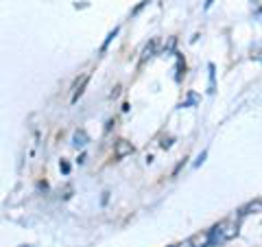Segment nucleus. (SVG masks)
<instances>
[{
  "mask_svg": "<svg viewBox=\"0 0 262 247\" xmlns=\"http://www.w3.org/2000/svg\"><path fill=\"white\" fill-rule=\"evenodd\" d=\"M236 234H238V219H236V217H229V219L219 221L214 228H210V230H208L210 247L223 245V243H227V241H232Z\"/></svg>",
  "mask_w": 262,
  "mask_h": 247,
  "instance_id": "obj_1",
  "label": "nucleus"
},
{
  "mask_svg": "<svg viewBox=\"0 0 262 247\" xmlns=\"http://www.w3.org/2000/svg\"><path fill=\"white\" fill-rule=\"evenodd\" d=\"M127 153H134V147L127 145V140H118V151H116V158H122Z\"/></svg>",
  "mask_w": 262,
  "mask_h": 247,
  "instance_id": "obj_2",
  "label": "nucleus"
},
{
  "mask_svg": "<svg viewBox=\"0 0 262 247\" xmlns=\"http://www.w3.org/2000/svg\"><path fill=\"white\" fill-rule=\"evenodd\" d=\"M251 212H262V201H253V203H249V205H245V208L241 210V217L251 215Z\"/></svg>",
  "mask_w": 262,
  "mask_h": 247,
  "instance_id": "obj_3",
  "label": "nucleus"
},
{
  "mask_svg": "<svg viewBox=\"0 0 262 247\" xmlns=\"http://www.w3.org/2000/svg\"><path fill=\"white\" fill-rule=\"evenodd\" d=\"M75 145L77 147H83L85 145V134H83V131H77V134H75Z\"/></svg>",
  "mask_w": 262,
  "mask_h": 247,
  "instance_id": "obj_4",
  "label": "nucleus"
},
{
  "mask_svg": "<svg viewBox=\"0 0 262 247\" xmlns=\"http://www.w3.org/2000/svg\"><path fill=\"white\" fill-rule=\"evenodd\" d=\"M22 247H29V245H22Z\"/></svg>",
  "mask_w": 262,
  "mask_h": 247,
  "instance_id": "obj_5",
  "label": "nucleus"
}]
</instances>
